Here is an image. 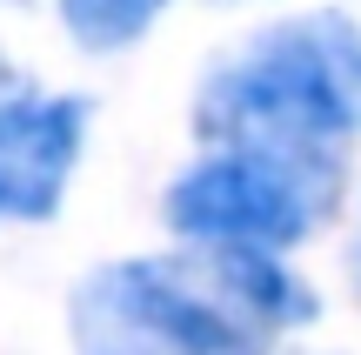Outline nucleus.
Instances as JSON below:
<instances>
[{
  "label": "nucleus",
  "mask_w": 361,
  "mask_h": 355,
  "mask_svg": "<svg viewBox=\"0 0 361 355\" xmlns=\"http://www.w3.org/2000/svg\"><path fill=\"white\" fill-rule=\"evenodd\" d=\"M161 13H168V0H61L67 34L80 47H94V54H114L128 40H141Z\"/></svg>",
  "instance_id": "5"
},
{
  "label": "nucleus",
  "mask_w": 361,
  "mask_h": 355,
  "mask_svg": "<svg viewBox=\"0 0 361 355\" xmlns=\"http://www.w3.org/2000/svg\"><path fill=\"white\" fill-rule=\"evenodd\" d=\"M194 128L221 148L335 155L348 134H361V27L348 13L268 27L207 74Z\"/></svg>",
  "instance_id": "1"
},
{
  "label": "nucleus",
  "mask_w": 361,
  "mask_h": 355,
  "mask_svg": "<svg viewBox=\"0 0 361 355\" xmlns=\"http://www.w3.org/2000/svg\"><path fill=\"white\" fill-rule=\"evenodd\" d=\"M335 188H341L335 155L221 148L168 188V228L188 241H228V248L281 255L335 208Z\"/></svg>",
  "instance_id": "3"
},
{
  "label": "nucleus",
  "mask_w": 361,
  "mask_h": 355,
  "mask_svg": "<svg viewBox=\"0 0 361 355\" xmlns=\"http://www.w3.org/2000/svg\"><path fill=\"white\" fill-rule=\"evenodd\" d=\"M0 7H7V0H0Z\"/></svg>",
  "instance_id": "6"
},
{
  "label": "nucleus",
  "mask_w": 361,
  "mask_h": 355,
  "mask_svg": "<svg viewBox=\"0 0 361 355\" xmlns=\"http://www.w3.org/2000/svg\"><path fill=\"white\" fill-rule=\"evenodd\" d=\"M87 134L80 94H7L0 101V222H47L61 208Z\"/></svg>",
  "instance_id": "4"
},
{
  "label": "nucleus",
  "mask_w": 361,
  "mask_h": 355,
  "mask_svg": "<svg viewBox=\"0 0 361 355\" xmlns=\"http://www.w3.org/2000/svg\"><path fill=\"white\" fill-rule=\"evenodd\" d=\"M74 355H274L221 248L180 262H114L74 289Z\"/></svg>",
  "instance_id": "2"
}]
</instances>
